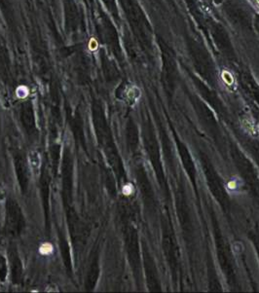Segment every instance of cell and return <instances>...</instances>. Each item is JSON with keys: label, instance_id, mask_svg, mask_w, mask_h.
I'll return each mask as SVG.
<instances>
[{"label": "cell", "instance_id": "cell-2", "mask_svg": "<svg viewBox=\"0 0 259 293\" xmlns=\"http://www.w3.org/2000/svg\"><path fill=\"white\" fill-rule=\"evenodd\" d=\"M243 127L245 128L246 132L250 133L251 136H259V127L253 123V121H252L251 119H248V118L243 119Z\"/></svg>", "mask_w": 259, "mask_h": 293}, {"label": "cell", "instance_id": "cell-6", "mask_svg": "<svg viewBox=\"0 0 259 293\" xmlns=\"http://www.w3.org/2000/svg\"><path fill=\"white\" fill-rule=\"evenodd\" d=\"M233 248H234V251H235L236 253H240L242 250L243 249V245H241L240 243H234V245H233Z\"/></svg>", "mask_w": 259, "mask_h": 293}, {"label": "cell", "instance_id": "cell-1", "mask_svg": "<svg viewBox=\"0 0 259 293\" xmlns=\"http://www.w3.org/2000/svg\"><path fill=\"white\" fill-rule=\"evenodd\" d=\"M29 165L31 170L35 175H37L39 172V167H40V157H39L38 152L32 151L29 153Z\"/></svg>", "mask_w": 259, "mask_h": 293}, {"label": "cell", "instance_id": "cell-5", "mask_svg": "<svg viewBox=\"0 0 259 293\" xmlns=\"http://www.w3.org/2000/svg\"><path fill=\"white\" fill-rule=\"evenodd\" d=\"M17 94H18V96H19L20 97H24V96H27V89L26 87H20V88H18V90H17Z\"/></svg>", "mask_w": 259, "mask_h": 293}, {"label": "cell", "instance_id": "cell-7", "mask_svg": "<svg viewBox=\"0 0 259 293\" xmlns=\"http://www.w3.org/2000/svg\"><path fill=\"white\" fill-rule=\"evenodd\" d=\"M257 2H258V3H259V0H257Z\"/></svg>", "mask_w": 259, "mask_h": 293}, {"label": "cell", "instance_id": "cell-3", "mask_svg": "<svg viewBox=\"0 0 259 293\" xmlns=\"http://www.w3.org/2000/svg\"><path fill=\"white\" fill-rule=\"evenodd\" d=\"M222 78H223V80L226 82L228 85H231V84L233 83V81H234L232 75H231L228 71H223V72H222Z\"/></svg>", "mask_w": 259, "mask_h": 293}, {"label": "cell", "instance_id": "cell-4", "mask_svg": "<svg viewBox=\"0 0 259 293\" xmlns=\"http://www.w3.org/2000/svg\"><path fill=\"white\" fill-rule=\"evenodd\" d=\"M52 250H53V248H52V245H49V243H45V245H42L41 248H40V251H41V253H43V254L51 253Z\"/></svg>", "mask_w": 259, "mask_h": 293}]
</instances>
